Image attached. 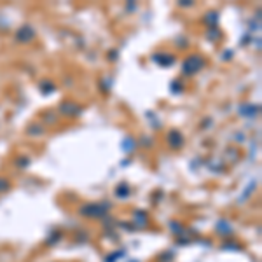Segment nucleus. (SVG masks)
Instances as JSON below:
<instances>
[{
    "instance_id": "obj_8",
    "label": "nucleus",
    "mask_w": 262,
    "mask_h": 262,
    "mask_svg": "<svg viewBox=\"0 0 262 262\" xmlns=\"http://www.w3.org/2000/svg\"><path fill=\"white\" fill-rule=\"evenodd\" d=\"M238 112L241 117H255L259 114V105L254 103H243L238 107Z\"/></svg>"
},
{
    "instance_id": "obj_4",
    "label": "nucleus",
    "mask_w": 262,
    "mask_h": 262,
    "mask_svg": "<svg viewBox=\"0 0 262 262\" xmlns=\"http://www.w3.org/2000/svg\"><path fill=\"white\" fill-rule=\"evenodd\" d=\"M14 39H16V42H20V44H30L32 40L35 39V28L32 27V25H23V27L18 28Z\"/></svg>"
},
{
    "instance_id": "obj_13",
    "label": "nucleus",
    "mask_w": 262,
    "mask_h": 262,
    "mask_svg": "<svg viewBox=\"0 0 262 262\" xmlns=\"http://www.w3.org/2000/svg\"><path fill=\"white\" fill-rule=\"evenodd\" d=\"M170 231L173 232V234H180V232L185 231L184 226H180V222H177V220H171L170 222Z\"/></svg>"
},
{
    "instance_id": "obj_14",
    "label": "nucleus",
    "mask_w": 262,
    "mask_h": 262,
    "mask_svg": "<svg viewBox=\"0 0 262 262\" xmlns=\"http://www.w3.org/2000/svg\"><path fill=\"white\" fill-rule=\"evenodd\" d=\"M255 189V182H250V185H248L247 189H245V193H243V196H239V203H243V201H247L248 196H250L252 193H254Z\"/></svg>"
},
{
    "instance_id": "obj_17",
    "label": "nucleus",
    "mask_w": 262,
    "mask_h": 262,
    "mask_svg": "<svg viewBox=\"0 0 262 262\" xmlns=\"http://www.w3.org/2000/svg\"><path fill=\"white\" fill-rule=\"evenodd\" d=\"M123 149L124 152H133V149H135V140L131 138H124V143H123Z\"/></svg>"
},
{
    "instance_id": "obj_1",
    "label": "nucleus",
    "mask_w": 262,
    "mask_h": 262,
    "mask_svg": "<svg viewBox=\"0 0 262 262\" xmlns=\"http://www.w3.org/2000/svg\"><path fill=\"white\" fill-rule=\"evenodd\" d=\"M110 210V203H86L79 208V215L88 217V219H103Z\"/></svg>"
},
{
    "instance_id": "obj_22",
    "label": "nucleus",
    "mask_w": 262,
    "mask_h": 262,
    "mask_svg": "<svg viewBox=\"0 0 262 262\" xmlns=\"http://www.w3.org/2000/svg\"><path fill=\"white\" fill-rule=\"evenodd\" d=\"M16 164L20 166V168H27V166L30 164V159H28V158H20L18 161H16Z\"/></svg>"
},
{
    "instance_id": "obj_2",
    "label": "nucleus",
    "mask_w": 262,
    "mask_h": 262,
    "mask_svg": "<svg viewBox=\"0 0 262 262\" xmlns=\"http://www.w3.org/2000/svg\"><path fill=\"white\" fill-rule=\"evenodd\" d=\"M204 65H206V62H204L201 54H189L182 63V73L187 75V77H193V75L199 73L204 68Z\"/></svg>"
},
{
    "instance_id": "obj_9",
    "label": "nucleus",
    "mask_w": 262,
    "mask_h": 262,
    "mask_svg": "<svg viewBox=\"0 0 262 262\" xmlns=\"http://www.w3.org/2000/svg\"><path fill=\"white\" fill-rule=\"evenodd\" d=\"M147 224H149V215L142 210H135L133 213V226H136V229H143L147 228Z\"/></svg>"
},
{
    "instance_id": "obj_10",
    "label": "nucleus",
    "mask_w": 262,
    "mask_h": 262,
    "mask_svg": "<svg viewBox=\"0 0 262 262\" xmlns=\"http://www.w3.org/2000/svg\"><path fill=\"white\" fill-rule=\"evenodd\" d=\"M203 21L208 25V28H217V23H219V12L217 11L206 12V16L203 18Z\"/></svg>"
},
{
    "instance_id": "obj_15",
    "label": "nucleus",
    "mask_w": 262,
    "mask_h": 262,
    "mask_svg": "<svg viewBox=\"0 0 262 262\" xmlns=\"http://www.w3.org/2000/svg\"><path fill=\"white\" fill-rule=\"evenodd\" d=\"M206 37H208L210 40H219L220 37H222V33L219 32V28H208V32H206Z\"/></svg>"
},
{
    "instance_id": "obj_7",
    "label": "nucleus",
    "mask_w": 262,
    "mask_h": 262,
    "mask_svg": "<svg viewBox=\"0 0 262 262\" xmlns=\"http://www.w3.org/2000/svg\"><path fill=\"white\" fill-rule=\"evenodd\" d=\"M232 226H231V222H228L226 219H220L219 222H217V226H215V232L217 234H220V236H224V238H228V236H231L232 234Z\"/></svg>"
},
{
    "instance_id": "obj_19",
    "label": "nucleus",
    "mask_w": 262,
    "mask_h": 262,
    "mask_svg": "<svg viewBox=\"0 0 262 262\" xmlns=\"http://www.w3.org/2000/svg\"><path fill=\"white\" fill-rule=\"evenodd\" d=\"M9 189H11V182H9V178L0 177V194L7 193Z\"/></svg>"
},
{
    "instance_id": "obj_11",
    "label": "nucleus",
    "mask_w": 262,
    "mask_h": 262,
    "mask_svg": "<svg viewBox=\"0 0 262 262\" xmlns=\"http://www.w3.org/2000/svg\"><path fill=\"white\" fill-rule=\"evenodd\" d=\"M114 194H116L119 199H126L128 196L131 194V189H130V185H126V184H119L116 187V191H114Z\"/></svg>"
},
{
    "instance_id": "obj_24",
    "label": "nucleus",
    "mask_w": 262,
    "mask_h": 262,
    "mask_svg": "<svg viewBox=\"0 0 262 262\" xmlns=\"http://www.w3.org/2000/svg\"><path fill=\"white\" fill-rule=\"evenodd\" d=\"M178 5H180V7H191L193 2H178Z\"/></svg>"
},
{
    "instance_id": "obj_23",
    "label": "nucleus",
    "mask_w": 262,
    "mask_h": 262,
    "mask_svg": "<svg viewBox=\"0 0 262 262\" xmlns=\"http://www.w3.org/2000/svg\"><path fill=\"white\" fill-rule=\"evenodd\" d=\"M108 60H110V62H116V60H117V51H110V53H108Z\"/></svg>"
},
{
    "instance_id": "obj_16",
    "label": "nucleus",
    "mask_w": 262,
    "mask_h": 262,
    "mask_svg": "<svg viewBox=\"0 0 262 262\" xmlns=\"http://www.w3.org/2000/svg\"><path fill=\"white\" fill-rule=\"evenodd\" d=\"M54 89H56V86H54L53 82H42V84H40V91H42L44 95H51Z\"/></svg>"
},
{
    "instance_id": "obj_20",
    "label": "nucleus",
    "mask_w": 262,
    "mask_h": 262,
    "mask_svg": "<svg viewBox=\"0 0 262 262\" xmlns=\"http://www.w3.org/2000/svg\"><path fill=\"white\" fill-rule=\"evenodd\" d=\"M44 131H46V130H44L42 126H39V124H33V126H30L28 133H30V135H42Z\"/></svg>"
},
{
    "instance_id": "obj_21",
    "label": "nucleus",
    "mask_w": 262,
    "mask_h": 262,
    "mask_svg": "<svg viewBox=\"0 0 262 262\" xmlns=\"http://www.w3.org/2000/svg\"><path fill=\"white\" fill-rule=\"evenodd\" d=\"M182 82L180 81H173L171 82V88H170V91L171 93H175V95H178V93H182Z\"/></svg>"
},
{
    "instance_id": "obj_12",
    "label": "nucleus",
    "mask_w": 262,
    "mask_h": 262,
    "mask_svg": "<svg viewBox=\"0 0 262 262\" xmlns=\"http://www.w3.org/2000/svg\"><path fill=\"white\" fill-rule=\"evenodd\" d=\"M121 257H124V250H117V252H112L110 255L105 257V262H117Z\"/></svg>"
},
{
    "instance_id": "obj_25",
    "label": "nucleus",
    "mask_w": 262,
    "mask_h": 262,
    "mask_svg": "<svg viewBox=\"0 0 262 262\" xmlns=\"http://www.w3.org/2000/svg\"><path fill=\"white\" fill-rule=\"evenodd\" d=\"M128 262H140V261H136V259H131V261H128Z\"/></svg>"
},
{
    "instance_id": "obj_18",
    "label": "nucleus",
    "mask_w": 262,
    "mask_h": 262,
    "mask_svg": "<svg viewBox=\"0 0 262 262\" xmlns=\"http://www.w3.org/2000/svg\"><path fill=\"white\" fill-rule=\"evenodd\" d=\"M58 241H62V232L60 231H54L53 234L49 236V238H47V245H56V243Z\"/></svg>"
},
{
    "instance_id": "obj_3",
    "label": "nucleus",
    "mask_w": 262,
    "mask_h": 262,
    "mask_svg": "<svg viewBox=\"0 0 262 262\" xmlns=\"http://www.w3.org/2000/svg\"><path fill=\"white\" fill-rule=\"evenodd\" d=\"M84 112V108L81 107V105L73 103V101L70 100H65L60 103V114L65 117H79Z\"/></svg>"
},
{
    "instance_id": "obj_5",
    "label": "nucleus",
    "mask_w": 262,
    "mask_h": 262,
    "mask_svg": "<svg viewBox=\"0 0 262 262\" xmlns=\"http://www.w3.org/2000/svg\"><path fill=\"white\" fill-rule=\"evenodd\" d=\"M166 140H168V145H170L171 149H175V151L182 149L185 143V136L182 135L178 130H171L170 133H168V136H166Z\"/></svg>"
},
{
    "instance_id": "obj_6",
    "label": "nucleus",
    "mask_w": 262,
    "mask_h": 262,
    "mask_svg": "<svg viewBox=\"0 0 262 262\" xmlns=\"http://www.w3.org/2000/svg\"><path fill=\"white\" fill-rule=\"evenodd\" d=\"M152 62L158 63L159 66H171L175 63V54L171 53H166V51H163V53H158L152 56Z\"/></svg>"
}]
</instances>
